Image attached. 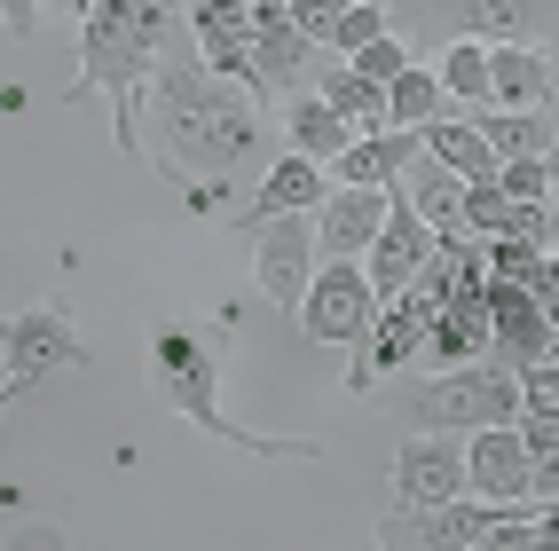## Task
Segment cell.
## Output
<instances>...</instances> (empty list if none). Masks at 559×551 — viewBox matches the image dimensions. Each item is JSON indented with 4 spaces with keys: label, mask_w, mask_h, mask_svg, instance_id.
<instances>
[{
    "label": "cell",
    "mask_w": 559,
    "mask_h": 551,
    "mask_svg": "<svg viewBox=\"0 0 559 551\" xmlns=\"http://www.w3.org/2000/svg\"><path fill=\"white\" fill-rule=\"evenodd\" d=\"M229 355H237V315H151V331H142V379H151V394L166 402L174 418H190L205 441H221V450H245V457H292L308 465L323 457V441H269V433H245L229 426V410H221V379H229Z\"/></svg>",
    "instance_id": "obj_1"
},
{
    "label": "cell",
    "mask_w": 559,
    "mask_h": 551,
    "mask_svg": "<svg viewBox=\"0 0 559 551\" xmlns=\"http://www.w3.org/2000/svg\"><path fill=\"white\" fill-rule=\"evenodd\" d=\"M260 119H269V110H260L237 80H221V71L198 56V40L190 48L174 40V56L158 63V166H166L174 190H190L181 166H205V173L229 181L260 151Z\"/></svg>",
    "instance_id": "obj_2"
},
{
    "label": "cell",
    "mask_w": 559,
    "mask_h": 551,
    "mask_svg": "<svg viewBox=\"0 0 559 551\" xmlns=\"http://www.w3.org/2000/svg\"><path fill=\"white\" fill-rule=\"evenodd\" d=\"M174 40H181L174 0H87V16H80V80L63 87V103L80 110L103 87L119 158H151L142 151V87L158 80V63L174 56Z\"/></svg>",
    "instance_id": "obj_3"
},
{
    "label": "cell",
    "mask_w": 559,
    "mask_h": 551,
    "mask_svg": "<svg viewBox=\"0 0 559 551\" xmlns=\"http://www.w3.org/2000/svg\"><path fill=\"white\" fill-rule=\"evenodd\" d=\"M379 410L409 433H480L520 418V371L504 362H450L433 379H409L402 394H379Z\"/></svg>",
    "instance_id": "obj_4"
},
{
    "label": "cell",
    "mask_w": 559,
    "mask_h": 551,
    "mask_svg": "<svg viewBox=\"0 0 559 551\" xmlns=\"http://www.w3.org/2000/svg\"><path fill=\"white\" fill-rule=\"evenodd\" d=\"M504 512L512 504H489V496H450V504H402L386 512L379 536L386 551H473V543H504Z\"/></svg>",
    "instance_id": "obj_5"
},
{
    "label": "cell",
    "mask_w": 559,
    "mask_h": 551,
    "mask_svg": "<svg viewBox=\"0 0 559 551\" xmlns=\"http://www.w3.org/2000/svg\"><path fill=\"white\" fill-rule=\"evenodd\" d=\"M433 308H441V291H426V284H409L402 300H379V315H370V331L355 339L347 386H355V394H370L379 379L409 371V362H418V347H426V323H433Z\"/></svg>",
    "instance_id": "obj_6"
},
{
    "label": "cell",
    "mask_w": 559,
    "mask_h": 551,
    "mask_svg": "<svg viewBox=\"0 0 559 551\" xmlns=\"http://www.w3.org/2000/svg\"><path fill=\"white\" fill-rule=\"evenodd\" d=\"M80 362H95V355H87L80 331H71L63 300H40V308L0 323V371H9L16 386H40L48 371H80Z\"/></svg>",
    "instance_id": "obj_7"
},
{
    "label": "cell",
    "mask_w": 559,
    "mask_h": 551,
    "mask_svg": "<svg viewBox=\"0 0 559 551\" xmlns=\"http://www.w3.org/2000/svg\"><path fill=\"white\" fill-rule=\"evenodd\" d=\"M370 315H379V291H370V276L355 261H316L308 291H300V331L316 347H355Z\"/></svg>",
    "instance_id": "obj_8"
},
{
    "label": "cell",
    "mask_w": 559,
    "mask_h": 551,
    "mask_svg": "<svg viewBox=\"0 0 559 551\" xmlns=\"http://www.w3.org/2000/svg\"><path fill=\"white\" fill-rule=\"evenodd\" d=\"M316 261H323V252H316V213H276V220L252 229V284H260V300L300 308Z\"/></svg>",
    "instance_id": "obj_9"
},
{
    "label": "cell",
    "mask_w": 559,
    "mask_h": 551,
    "mask_svg": "<svg viewBox=\"0 0 559 551\" xmlns=\"http://www.w3.org/2000/svg\"><path fill=\"white\" fill-rule=\"evenodd\" d=\"M418 40H520L536 24V0H394Z\"/></svg>",
    "instance_id": "obj_10"
},
{
    "label": "cell",
    "mask_w": 559,
    "mask_h": 551,
    "mask_svg": "<svg viewBox=\"0 0 559 551\" xmlns=\"http://www.w3.org/2000/svg\"><path fill=\"white\" fill-rule=\"evenodd\" d=\"M433 244H441V237H433L426 220H418V205H409V197H394L386 229L370 237V252H362V276H370V291H379V300H402V291L426 276Z\"/></svg>",
    "instance_id": "obj_11"
},
{
    "label": "cell",
    "mask_w": 559,
    "mask_h": 551,
    "mask_svg": "<svg viewBox=\"0 0 559 551\" xmlns=\"http://www.w3.org/2000/svg\"><path fill=\"white\" fill-rule=\"evenodd\" d=\"M245 9H252V95H260V110H269V103L308 71V48H316V40L292 24L284 0H245Z\"/></svg>",
    "instance_id": "obj_12"
},
{
    "label": "cell",
    "mask_w": 559,
    "mask_h": 551,
    "mask_svg": "<svg viewBox=\"0 0 559 551\" xmlns=\"http://www.w3.org/2000/svg\"><path fill=\"white\" fill-rule=\"evenodd\" d=\"M465 496H489V504L536 496V481H528V433H520V418L473 433V450H465Z\"/></svg>",
    "instance_id": "obj_13"
},
{
    "label": "cell",
    "mask_w": 559,
    "mask_h": 551,
    "mask_svg": "<svg viewBox=\"0 0 559 551\" xmlns=\"http://www.w3.org/2000/svg\"><path fill=\"white\" fill-rule=\"evenodd\" d=\"M465 496V441L457 433H418L394 457V504H450Z\"/></svg>",
    "instance_id": "obj_14"
},
{
    "label": "cell",
    "mask_w": 559,
    "mask_h": 551,
    "mask_svg": "<svg viewBox=\"0 0 559 551\" xmlns=\"http://www.w3.org/2000/svg\"><path fill=\"white\" fill-rule=\"evenodd\" d=\"M480 300H489L497 362H504V371H528V362L551 347V323H544V308H536V291L512 284V276H489V284H480Z\"/></svg>",
    "instance_id": "obj_15"
},
{
    "label": "cell",
    "mask_w": 559,
    "mask_h": 551,
    "mask_svg": "<svg viewBox=\"0 0 559 551\" xmlns=\"http://www.w3.org/2000/svg\"><path fill=\"white\" fill-rule=\"evenodd\" d=\"M386 213H394V190H331L316 205V252L323 261H355V252H370V237L386 229Z\"/></svg>",
    "instance_id": "obj_16"
},
{
    "label": "cell",
    "mask_w": 559,
    "mask_h": 551,
    "mask_svg": "<svg viewBox=\"0 0 559 551\" xmlns=\"http://www.w3.org/2000/svg\"><path fill=\"white\" fill-rule=\"evenodd\" d=\"M190 40H198V56L221 71V80H237L252 95V9L245 0H190Z\"/></svg>",
    "instance_id": "obj_17"
},
{
    "label": "cell",
    "mask_w": 559,
    "mask_h": 551,
    "mask_svg": "<svg viewBox=\"0 0 559 551\" xmlns=\"http://www.w3.org/2000/svg\"><path fill=\"white\" fill-rule=\"evenodd\" d=\"M433 371H450V362H497V331H489V300L480 291H450V300L433 308L426 323V347H418Z\"/></svg>",
    "instance_id": "obj_18"
},
{
    "label": "cell",
    "mask_w": 559,
    "mask_h": 551,
    "mask_svg": "<svg viewBox=\"0 0 559 551\" xmlns=\"http://www.w3.org/2000/svg\"><path fill=\"white\" fill-rule=\"evenodd\" d=\"M331 197V181H323V166L316 158H300V151H284L276 166H269V181L229 213V229H260V220H276V213H316Z\"/></svg>",
    "instance_id": "obj_19"
},
{
    "label": "cell",
    "mask_w": 559,
    "mask_h": 551,
    "mask_svg": "<svg viewBox=\"0 0 559 551\" xmlns=\"http://www.w3.org/2000/svg\"><path fill=\"white\" fill-rule=\"evenodd\" d=\"M551 95H559V71H551L544 48H528V40H489V103H504V110H544Z\"/></svg>",
    "instance_id": "obj_20"
},
{
    "label": "cell",
    "mask_w": 559,
    "mask_h": 551,
    "mask_svg": "<svg viewBox=\"0 0 559 551\" xmlns=\"http://www.w3.org/2000/svg\"><path fill=\"white\" fill-rule=\"evenodd\" d=\"M409 158H418V127H379V134H355L331 166H340L347 190H394L409 173Z\"/></svg>",
    "instance_id": "obj_21"
},
{
    "label": "cell",
    "mask_w": 559,
    "mask_h": 551,
    "mask_svg": "<svg viewBox=\"0 0 559 551\" xmlns=\"http://www.w3.org/2000/svg\"><path fill=\"white\" fill-rule=\"evenodd\" d=\"M409 205H418V220L433 237H465V181L426 158V142H418V158H409Z\"/></svg>",
    "instance_id": "obj_22"
},
{
    "label": "cell",
    "mask_w": 559,
    "mask_h": 551,
    "mask_svg": "<svg viewBox=\"0 0 559 551\" xmlns=\"http://www.w3.org/2000/svg\"><path fill=\"white\" fill-rule=\"evenodd\" d=\"M418 142H426V158H441L457 181H497V151H489V134L473 127V110L465 119H433V127H418Z\"/></svg>",
    "instance_id": "obj_23"
},
{
    "label": "cell",
    "mask_w": 559,
    "mask_h": 551,
    "mask_svg": "<svg viewBox=\"0 0 559 551\" xmlns=\"http://www.w3.org/2000/svg\"><path fill=\"white\" fill-rule=\"evenodd\" d=\"M355 142V127L331 110L323 95H292V110H284V151H300V158H316V166H331Z\"/></svg>",
    "instance_id": "obj_24"
},
{
    "label": "cell",
    "mask_w": 559,
    "mask_h": 551,
    "mask_svg": "<svg viewBox=\"0 0 559 551\" xmlns=\"http://www.w3.org/2000/svg\"><path fill=\"white\" fill-rule=\"evenodd\" d=\"M473 127L489 134L497 158H551V142H559V127H544L536 110H473Z\"/></svg>",
    "instance_id": "obj_25"
},
{
    "label": "cell",
    "mask_w": 559,
    "mask_h": 551,
    "mask_svg": "<svg viewBox=\"0 0 559 551\" xmlns=\"http://www.w3.org/2000/svg\"><path fill=\"white\" fill-rule=\"evenodd\" d=\"M316 95H323L331 110H340V119H347L355 134H379V127H386V87H379V80H362L355 63H340Z\"/></svg>",
    "instance_id": "obj_26"
},
{
    "label": "cell",
    "mask_w": 559,
    "mask_h": 551,
    "mask_svg": "<svg viewBox=\"0 0 559 551\" xmlns=\"http://www.w3.org/2000/svg\"><path fill=\"white\" fill-rule=\"evenodd\" d=\"M441 95L465 103V110H489V40H450L441 48Z\"/></svg>",
    "instance_id": "obj_27"
},
{
    "label": "cell",
    "mask_w": 559,
    "mask_h": 551,
    "mask_svg": "<svg viewBox=\"0 0 559 551\" xmlns=\"http://www.w3.org/2000/svg\"><path fill=\"white\" fill-rule=\"evenodd\" d=\"M433 119H450V95H441V80L426 63H409L386 87V127H433Z\"/></svg>",
    "instance_id": "obj_28"
},
{
    "label": "cell",
    "mask_w": 559,
    "mask_h": 551,
    "mask_svg": "<svg viewBox=\"0 0 559 551\" xmlns=\"http://www.w3.org/2000/svg\"><path fill=\"white\" fill-rule=\"evenodd\" d=\"M520 433H528V481H536V496L559 504V418H520Z\"/></svg>",
    "instance_id": "obj_29"
},
{
    "label": "cell",
    "mask_w": 559,
    "mask_h": 551,
    "mask_svg": "<svg viewBox=\"0 0 559 551\" xmlns=\"http://www.w3.org/2000/svg\"><path fill=\"white\" fill-rule=\"evenodd\" d=\"M379 32H394V16H386V0H347V16H340V32H331V48H370Z\"/></svg>",
    "instance_id": "obj_30"
},
{
    "label": "cell",
    "mask_w": 559,
    "mask_h": 551,
    "mask_svg": "<svg viewBox=\"0 0 559 551\" xmlns=\"http://www.w3.org/2000/svg\"><path fill=\"white\" fill-rule=\"evenodd\" d=\"M347 63L362 71V80H379V87H394V80H402V71H409V48L394 40V32H379V40H370V48H355Z\"/></svg>",
    "instance_id": "obj_31"
},
{
    "label": "cell",
    "mask_w": 559,
    "mask_h": 551,
    "mask_svg": "<svg viewBox=\"0 0 559 551\" xmlns=\"http://www.w3.org/2000/svg\"><path fill=\"white\" fill-rule=\"evenodd\" d=\"M504 190H497V181H465V237H497L504 229Z\"/></svg>",
    "instance_id": "obj_32"
},
{
    "label": "cell",
    "mask_w": 559,
    "mask_h": 551,
    "mask_svg": "<svg viewBox=\"0 0 559 551\" xmlns=\"http://www.w3.org/2000/svg\"><path fill=\"white\" fill-rule=\"evenodd\" d=\"M497 190H504V197H544V190H551V166H544V158H504V166H497Z\"/></svg>",
    "instance_id": "obj_33"
},
{
    "label": "cell",
    "mask_w": 559,
    "mask_h": 551,
    "mask_svg": "<svg viewBox=\"0 0 559 551\" xmlns=\"http://www.w3.org/2000/svg\"><path fill=\"white\" fill-rule=\"evenodd\" d=\"M284 9H292V24H300L308 40H331L340 16H347V0H284Z\"/></svg>",
    "instance_id": "obj_34"
},
{
    "label": "cell",
    "mask_w": 559,
    "mask_h": 551,
    "mask_svg": "<svg viewBox=\"0 0 559 551\" xmlns=\"http://www.w3.org/2000/svg\"><path fill=\"white\" fill-rule=\"evenodd\" d=\"M0 543H9V551H32V543L56 551V543H71V528H63V520H9V528H0Z\"/></svg>",
    "instance_id": "obj_35"
},
{
    "label": "cell",
    "mask_w": 559,
    "mask_h": 551,
    "mask_svg": "<svg viewBox=\"0 0 559 551\" xmlns=\"http://www.w3.org/2000/svg\"><path fill=\"white\" fill-rule=\"evenodd\" d=\"M528 291H536V308H544V323L559 331V261H544V252H536V268H528Z\"/></svg>",
    "instance_id": "obj_36"
},
{
    "label": "cell",
    "mask_w": 559,
    "mask_h": 551,
    "mask_svg": "<svg viewBox=\"0 0 559 551\" xmlns=\"http://www.w3.org/2000/svg\"><path fill=\"white\" fill-rule=\"evenodd\" d=\"M0 32H9V40H32V32H40V0H0Z\"/></svg>",
    "instance_id": "obj_37"
},
{
    "label": "cell",
    "mask_w": 559,
    "mask_h": 551,
    "mask_svg": "<svg viewBox=\"0 0 559 551\" xmlns=\"http://www.w3.org/2000/svg\"><path fill=\"white\" fill-rule=\"evenodd\" d=\"M16 394H32V386H16V379H0V426H9V402Z\"/></svg>",
    "instance_id": "obj_38"
},
{
    "label": "cell",
    "mask_w": 559,
    "mask_h": 551,
    "mask_svg": "<svg viewBox=\"0 0 559 551\" xmlns=\"http://www.w3.org/2000/svg\"><path fill=\"white\" fill-rule=\"evenodd\" d=\"M544 166H551V190H559V142H551V158H544Z\"/></svg>",
    "instance_id": "obj_39"
},
{
    "label": "cell",
    "mask_w": 559,
    "mask_h": 551,
    "mask_svg": "<svg viewBox=\"0 0 559 551\" xmlns=\"http://www.w3.org/2000/svg\"><path fill=\"white\" fill-rule=\"evenodd\" d=\"M56 9H71V16H87V0H56Z\"/></svg>",
    "instance_id": "obj_40"
},
{
    "label": "cell",
    "mask_w": 559,
    "mask_h": 551,
    "mask_svg": "<svg viewBox=\"0 0 559 551\" xmlns=\"http://www.w3.org/2000/svg\"><path fill=\"white\" fill-rule=\"evenodd\" d=\"M544 355H559V331H551V347H544Z\"/></svg>",
    "instance_id": "obj_41"
},
{
    "label": "cell",
    "mask_w": 559,
    "mask_h": 551,
    "mask_svg": "<svg viewBox=\"0 0 559 551\" xmlns=\"http://www.w3.org/2000/svg\"><path fill=\"white\" fill-rule=\"evenodd\" d=\"M0 379H9V371H0Z\"/></svg>",
    "instance_id": "obj_42"
}]
</instances>
